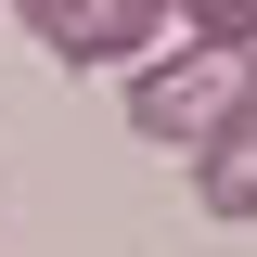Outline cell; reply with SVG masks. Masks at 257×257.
I'll use <instances>...</instances> for the list:
<instances>
[{
  "mask_svg": "<svg viewBox=\"0 0 257 257\" xmlns=\"http://www.w3.org/2000/svg\"><path fill=\"white\" fill-rule=\"evenodd\" d=\"M193 26V52H257V0H167Z\"/></svg>",
  "mask_w": 257,
  "mask_h": 257,
  "instance_id": "cell-4",
  "label": "cell"
},
{
  "mask_svg": "<svg viewBox=\"0 0 257 257\" xmlns=\"http://www.w3.org/2000/svg\"><path fill=\"white\" fill-rule=\"evenodd\" d=\"M167 26V0H90L77 26H64V64H142Z\"/></svg>",
  "mask_w": 257,
  "mask_h": 257,
  "instance_id": "cell-3",
  "label": "cell"
},
{
  "mask_svg": "<svg viewBox=\"0 0 257 257\" xmlns=\"http://www.w3.org/2000/svg\"><path fill=\"white\" fill-rule=\"evenodd\" d=\"M244 77H257V52H180V64H142V77H128V128L167 142V155H206L219 116L244 103Z\"/></svg>",
  "mask_w": 257,
  "mask_h": 257,
  "instance_id": "cell-1",
  "label": "cell"
},
{
  "mask_svg": "<svg viewBox=\"0 0 257 257\" xmlns=\"http://www.w3.org/2000/svg\"><path fill=\"white\" fill-rule=\"evenodd\" d=\"M13 13H26V26H39V52H64V26H77L90 0H13Z\"/></svg>",
  "mask_w": 257,
  "mask_h": 257,
  "instance_id": "cell-5",
  "label": "cell"
},
{
  "mask_svg": "<svg viewBox=\"0 0 257 257\" xmlns=\"http://www.w3.org/2000/svg\"><path fill=\"white\" fill-rule=\"evenodd\" d=\"M193 193H206V219H257V77H244V103L219 116V142L193 155Z\"/></svg>",
  "mask_w": 257,
  "mask_h": 257,
  "instance_id": "cell-2",
  "label": "cell"
}]
</instances>
